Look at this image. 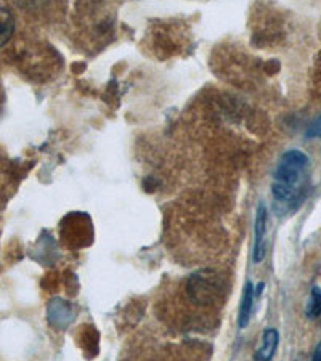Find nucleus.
<instances>
[{"label":"nucleus","instance_id":"nucleus-6","mask_svg":"<svg viewBox=\"0 0 321 361\" xmlns=\"http://www.w3.org/2000/svg\"><path fill=\"white\" fill-rule=\"evenodd\" d=\"M13 29H15L13 15L10 13L7 8L0 7V47L7 44L8 39L12 38Z\"/></svg>","mask_w":321,"mask_h":361},{"label":"nucleus","instance_id":"nucleus-3","mask_svg":"<svg viewBox=\"0 0 321 361\" xmlns=\"http://www.w3.org/2000/svg\"><path fill=\"white\" fill-rule=\"evenodd\" d=\"M267 252V207L261 204L256 218V233H254V262L258 264Z\"/></svg>","mask_w":321,"mask_h":361},{"label":"nucleus","instance_id":"nucleus-7","mask_svg":"<svg viewBox=\"0 0 321 361\" xmlns=\"http://www.w3.org/2000/svg\"><path fill=\"white\" fill-rule=\"evenodd\" d=\"M307 316L315 318L321 316V289L317 286L312 287V292H310V302L307 305Z\"/></svg>","mask_w":321,"mask_h":361},{"label":"nucleus","instance_id":"nucleus-5","mask_svg":"<svg viewBox=\"0 0 321 361\" xmlns=\"http://www.w3.org/2000/svg\"><path fill=\"white\" fill-rule=\"evenodd\" d=\"M252 305H254V287L249 281L245 287V294H242L241 307H240V316H238V324L240 328H246L247 323L251 320V313H252Z\"/></svg>","mask_w":321,"mask_h":361},{"label":"nucleus","instance_id":"nucleus-2","mask_svg":"<svg viewBox=\"0 0 321 361\" xmlns=\"http://www.w3.org/2000/svg\"><path fill=\"white\" fill-rule=\"evenodd\" d=\"M186 292L196 305L209 307L224 297L225 281L215 270L204 268L190 276L186 282Z\"/></svg>","mask_w":321,"mask_h":361},{"label":"nucleus","instance_id":"nucleus-8","mask_svg":"<svg viewBox=\"0 0 321 361\" xmlns=\"http://www.w3.org/2000/svg\"><path fill=\"white\" fill-rule=\"evenodd\" d=\"M307 137H313V138H321V118L315 120V124L312 127L308 129Z\"/></svg>","mask_w":321,"mask_h":361},{"label":"nucleus","instance_id":"nucleus-1","mask_svg":"<svg viewBox=\"0 0 321 361\" xmlns=\"http://www.w3.org/2000/svg\"><path fill=\"white\" fill-rule=\"evenodd\" d=\"M308 158L299 150L286 151L279 159L273 175V198L283 206H293L300 201L307 179Z\"/></svg>","mask_w":321,"mask_h":361},{"label":"nucleus","instance_id":"nucleus-4","mask_svg":"<svg viewBox=\"0 0 321 361\" xmlns=\"http://www.w3.org/2000/svg\"><path fill=\"white\" fill-rule=\"evenodd\" d=\"M278 342H279V336L277 329H267V331L263 332L261 348H258V352L256 353V360H262V361L272 360L273 355L277 352Z\"/></svg>","mask_w":321,"mask_h":361},{"label":"nucleus","instance_id":"nucleus-9","mask_svg":"<svg viewBox=\"0 0 321 361\" xmlns=\"http://www.w3.org/2000/svg\"><path fill=\"white\" fill-rule=\"evenodd\" d=\"M313 360H315V361H321V342L318 344L317 350H315V353H313Z\"/></svg>","mask_w":321,"mask_h":361}]
</instances>
